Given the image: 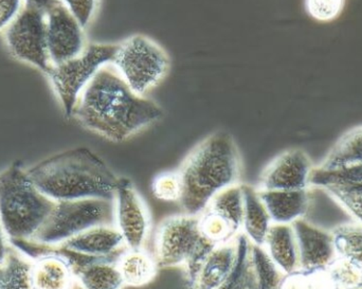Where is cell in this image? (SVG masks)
I'll use <instances>...</instances> for the list:
<instances>
[{
  "instance_id": "74e56055",
  "label": "cell",
  "mask_w": 362,
  "mask_h": 289,
  "mask_svg": "<svg viewBox=\"0 0 362 289\" xmlns=\"http://www.w3.org/2000/svg\"><path fill=\"white\" fill-rule=\"evenodd\" d=\"M25 6L38 8V10L42 11V12H47L53 6L59 4L61 0H25Z\"/></svg>"
},
{
  "instance_id": "5b68a950",
  "label": "cell",
  "mask_w": 362,
  "mask_h": 289,
  "mask_svg": "<svg viewBox=\"0 0 362 289\" xmlns=\"http://www.w3.org/2000/svg\"><path fill=\"white\" fill-rule=\"evenodd\" d=\"M154 246L158 267H183L187 288L206 254L215 247L202 237L199 214L187 213L165 218L157 227Z\"/></svg>"
},
{
  "instance_id": "8fae6325",
  "label": "cell",
  "mask_w": 362,
  "mask_h": 289,
  "mask_svg": "<svg viewBox=\"0 0 362 289\" xmlns=\"http://www.w3.org/2000/svg\"><path fill=\"white\" fill-rule=\"evenodd\" d=\"M45 13L47 45L52 66L80 55L89 42L82 23L62 2Z\"/></svg>"
},
{
  "instance_id": "1f68e13d",
  "label": "cell",
  "mask_w": 362,
  "mask_h": 289,
  "mask_svg": "<svg viewBox=\"0 0 362 289\" xmlns=\"http://www.w3.org/2000/svg\"><path fill=\"white\" fill-rule=\"evenodd\" d=\"M334 182H362V163L334 171L313 170L310 186L321 187Z\"/></svg>"
},
{
  "instance_id": "30bf717a",
  "label": "cell",
  "mask_w": 362,
  "mask_h": 289,
  "mask_svg": "<svg viewBox=\"0 0 362 289\" xmlns=\"http://www.w3.org/2000/svg\"><path fill=\"white\" fill-rule=\"evenodd\" d=\"M115 226L129 249H144L150 232L146 204L129 178L119 177L114 197Z\"/></svg>"
},
{
  "instance_id": "f1b7e54d",
  "label": "cell",
  "mask_w": 362,
  "mask_h": 289,
  "mask_svg": "<svg viewBox=\"0 0 362 289\" xmlns=\"http://www.w3.org/2000/svg\"><path fill=\"white\" fill-rule=\"evenodd\" d=\"M281 289H334L327 271H304L284 275Z\"/></svg>"
},
{
  "instance_id": "44dd1931",
  "label": "cell",
  "mask_w": 362,
  "mask_h": 289,
  "mask_svg": "<svg viewBox=\"0 0 362 289\" xmlns=\"http://www.w3.org/2000/svg\"><path fill=\"white\" fill-rule=\"evenodd\" d=\"M125 286L141 288L156 278L158 264L156 259L146 249H129L121 252L117 260Z\"/></svg>"
},
{
  "instance_id": "4316f807",
  "label": "cell",
  "mask_w": 362,
  "mask_h": 289,
  "mask_svg": "<svg viewBox=\"0 0 362 289\" xmlns=\"http://www.w3.org/2000/svg\"><path fill=\"white\" fill-rule=\"evenodd\" d=\"M206 208L221 214L234 226L242 230L243 193L240 184L229 187V188L217 193Z\"/></svg>"
},
{
  "instance_id": "9a60e30c",
  "label": "cell",
  "mask_w": 362,
  "mask_h": 289,
  "mask_svg": "<svg viewBox=\"0 0 362 289\" xmlns=\"http://www.w3.org/2000/svg\"><path fill=\"white\" fill-rule=\"evenodd\" d=\"M53 248L66 256L74 269L76 283L81 289H123L125 284L117 265L116 259L93 258ZM117 256V254H116Z\"/></svg>"
},
{
  "instance_id": "8992f818",
  "label": "cell",
  "mask_w": 362,
  "mask_h": 289,
  "mask_svg": "<svg viewBox=\"0 0 362 289\" xmlns=\"http://www.w3.org/2000/svg\"><path fill=\"white\" fill-rule=\"evenodd\" d=\"M112 65L135 93L148 95L168 78L172 59L156 40L136 33L117 42Z\"/></svg>"
},
{
  "instance_id": "9c48e42d",
  "label": "cell",
  "mask_w": 362,
  "mask_h": 289,
  "mask_svg": "<svg viewBox=\"0 0 362 289\" xmlns=\"http://www.w3.org/2000/svg\"><path fill=\"white\" fill-rule=\"evenodd\" d=\"M4 42L14 59L48 73L52 67L46 36V13L25 6L4 32Z\"/></svg>"
},
{
  "instance_id": "2e32d148",
  "label": "cell",
  "mask_w": 362,
  "mask_h": 289,
  "mask_svg": "<svg viewBox=\"0 0 362 289\" xmlns=\"http://www.w3.org/2000/svg\"><path fill=\"white\" fill-rule=\"evenodd\" d=\"M123 247H127V244L118 228L115 225H101L71 237L55 248L81 256L107 258L121 254Z\"/></svg>"
},
{
  "instance_id": "e0dca14e",
  "label": "cell",
  "mask_w": 362,
  "mask_h": 289,
  "mask_svg": "<svg viewBox=\"0 0 362 289\" xmlns=\"http://www.w3.org/2000/svg\"><path fill=\"white\" fill-rule=\"evenodd\" d=\"M238 258V237L210 250L189 289H217L227 279Z\"/></svg>"
},
{
  "instance_id": "836d02e7",
  "label": "cell",
  "mask_w": 362,
  "mask_h": 289,
  "mask_svg": "<svg viewBox=\"0 0 362 289\" xmlns=\"http://www.w3.org/2000/svg\"><path fill=\"white\" fill-rule=\"evenodd\" d=\"M346 0H304L306 12L315 20L329 23L344 12Z\"/></svg>"
},
{
  "instance_id": "484cf974",
  "label": "cell",
  "mask_w": 362,
  "mask_h": 289,
  "mask_svg": "<svg viewBox=\"0 0 362 289\" xmlns=\"http://www.w3.org/2000/svg\"><path fill=\"white\" fill-rule=\"evenodd\" d=\"M321 189L362 225V182H334Z\"/></svg>"
},
{
  "instance_id": "d6986e66",
  "label": "cell",
  "mask_w": 362,
  "mask_h": 289,
  "mask_svg": "<svg viewBox=\"0 0 362 289\" xmlns=\"http://www.w3.org/2000/svg\"><path fill=\"white\" fill-rule=\"evenodd\" d=\"M263 248L272 263L284 275L299 269V254L293 225L272 224Z\"/></svg>"
},
{
  "instance_id": "8d00e7d4",
  "label": "cell",
  "mask_w": 362,
  "mask_h": 289,
  "mask_svg": "<svg viewBox=\"0 0 362 289\" xmlns=\"http://www.w3.org/2000/svg\"><path fill=\"white\" fill-rule=\"evenodd\" d=\"M238 289H259L255 269H253L252 262H251V256L250 263H249L248 269H247L246 273H245L244 279H243L242 283Z\"/></svg>"
},
{
  "instance_id": "ab89813d",
  "label": "cell",
  "mask_w": 362,
  "mask_h": 289,
  "mask_svg": "<svg viewBox=\"0 0 362 289\" xmlns=\"http://www.w3.org/2000/svg\"><path fill=\"white\" fill-rule=\"evenodd\" d=\"M354 289H362V277L361 281H359L358 283H357V285L355 286Z\"/></svg>"
},
{
  "instance_id": "83f0119b",
  "label": "cell",
  "mask_w": 362,
  "mask_h": 289,
  "mask_svg": "<svg viewBox=\"0 0 362 289\" xmlns=\"http://www.w3.org/2000/svg\"><path fill=\"white\" fill-rule=\"evenodd\" d=\"M250 256L259 289H281L284 273L272 263L264 248L251 244Z\"/></svg>"
},
{
  "instance_id": "ac0fdd59",
  "label": "cell",
  "mask_w": 362,
  "mask_h": 289,
  "mask_svg": "<svg viewBox=\"0 0 362 289\" xmlns=\"http://www.w3.org/2000/svg\"><path fill=\"white\" fill-rule=\"evenodd\" d=\"M272 224H293L304 218L310 208V191L257 190Z\"/></svg>"
},
{
  "instance_id": "e575fe53",
  "label": "cell",
  "mask_w": 362,
  "mask_h": 289,
  "mask_svg": "<svg viewBox=\"0 0 362 289\" xmlns=\"http://www.w3.org/2000/svg\"><path fill=\"white\" fill-rule=\"evenodd\" d=\"M102 0H61L62 4L76 17L86 29L95 21L101 8Z\"/></svg>"
},
{
  "instance_id": "7402d4cb",
  "label": "cell",
  "mask_w": 362,
  "mask_h": 289,
  "mask_svg": "<svg viewBox=\"0 0 362 289\" xmlns=\"http://www.w3.org/2000/svg\"><path fill=\"white\" fill-rule=\"evenodd\" d=\"M362 163V125L344 133L315 169L334 171Z\"/></svg>"
},
{
  "instance_id": "52a82bcc",
  "label": "cell",
  "mask_w": 362,
  "mask_h": 289,
  "mask_svg": "<svg viewBox=\"0 0 362 289\" xmlns=\"http://www.w3.org/2000/svg\"><path fill=\"white\" fill-rule=\"evenodd\" d=\"M114 224V201L95 199L55 201L48 218L29 242L57 247L93 227Z\"/></svg>"
},
{
  "instance_id": "603a6c76",
  "label": "cell",
  "mask_w": 362,
  "mask_h": 289,
  "mask_svg": "<svg viewBox=\"0 0 362 289\" xmlns=\"http://www.w3.org/2000/svg\"><path fill=\"white\" fill-rule=\"evenodd\" d=\"M32 266L30 256L10 246L6 259L0 263V289H33Z\"/></svg>"
},
{
  "instance_id": "4fadbf2b",
  "label": "cell",
  "mask_w": 362,
  "mask_h": 289,
  "mask_svg": "<svg viewBox=\"0 0 362 289\" xmlns=\"http://www.w3.org/2000/svg\"><path fill=\"white\" fill-rule=\"evenodd\" d=\"M310 156L300 148L285 151L264 169L257 190H308L314 170Z\"/></svg>"
},
{
  "instance_id": "ffe728a7",
  "label": "cell",
  "mask_w": 362,
  "mask_h": 289,
  "mask_svg": "<svg viewBox=\"0 0 362 289\" xmlns=\"http://www.w3.org/2000/svg\"><path fill=\"white\" fill-rule=\"evenodd\" d=\"M243 228L251 244L263 247L266 235L272 225L267 208L257 193V188L242 184Z\"/></svg>"
},
{
  "instance_id": "277c9868",
  "label": "cell",
  "mask_w": 362,
  "mask_h": 289,
  "mask_svg": "<svg viewBox=\"0 0 362 289\" xmlns=\"http://www.w3.org/2000/svg\"><path fill=\"white\" fill-rule=\"evenodd\" d=\"M54 205L32 184L21 163L0 173V220L10 241H31Z\"/></svg>"
},
{
  "instance_id": "f546056e",
  "label": "cell",
  "mask_w": 362,
  "mask_h": 289,
  "mask_svg": "<svg viewBox=\"0 0 362 289\" xmlns=\"http://www.w3.org/2000/svg\"><path fill=\"white\" fill-rule=\"evenodd\" d=\"M329 280L336 289H354L362 277V269L337 258L327 271Z\"/></svg>"
},
{
  "instance_id": "4dcf8cb0",
  "label": "cell",
  "mask_w": 362,
  "mask_h": 289,
  "mask_svg": "<svg viewBox=\"0 0 362 289\" xmlns=\"http://www.w3.org/2000/svg\"><path fill=\"white\" fill-rule=\"evenodd\" d=\"M251 243L244 233L238 235V258L233 269L217 289H238L250 263Z\"/></svg>"
},
{
  "instance_id": "5bb4252c",
  "label": "cell",
  "mask_w": 362,
  "mask_h": 289,
  "mask_svg": "<svg viewBox=\"0 0 362 289\" xmlns=\"http://www.w3.org/2000/svg\"><path fill=\"white\" fill-rule=\"evenodd\" d=\"M293 225L299 254V269L327 271L337 260L332 231L319 228L301 218Z\"/></svg>"
},
{
  "instance_id": "ba28073f",
  "label": "cell",
  "mask_w": 362,
  "mask_h": 289,
  "mask_svg": "<svg viewBox=\"0 0 362 289\" xmlns=\"http://www.w3.org/2000/svg\"><path fill=\"white\" fill-rule=\"evenodd\" d=\"M116 49L117 42H88L80 55L49 70V84L67 118H71L81 93L95 74L112 63Z\"/></svg>"
},
{
  "instance_id": "cb8c5ba5",
  "label": "cell",
  "mask_w": 362,
  "mask_h": 289,
  "mask_svg": "<svg viewBox=\"0 0 362 289\" xmlns=\"http://www.w3.org/2000/svg\"><path fill=\"white\" fill-rule=\"evenodd\" d=\"M332 235L338 258L362 269V225L357 222L339 225Z\"/></svg>"
},
{
  "instance_id": "7c38bea8",
  "label": "cell",
  "mask_w": 362,
  "mask_h": 289,
  "mask_svg": "<svg viewBox=\"0 0 362 289\" xmlns=\"http://www.w3.org/2000/svg\"><path fill=\"white\" fill-rule=\"evenodd\" d=\"M14 247L35 256L32 266L33 289H74L76 279L68 259L57 250L29 241H10Z\"/></svg>"
},
{
  "instance_id": "d590c367",
  "label": "cell",
  "mask_w": 362,
  "mask_h": 289,
  "mask_svg": "<svg viewBox=\"0 0 362 289\" xmlns=\"http://www.w3.org/2000/svg\"><path fill=\"white\" fill-rule=\"evenodd\" d=\"M25 6V0H0V33L8 29Z\"/></svg>"
},
{
  "instance_id": "f35d334b",
  "label": "cell",
  "mask_w": 362,
  "mask_h": 289,
  "mask_svg": "<svg viewBox=\"0 0 362 289\" xmlns=\"http://www.w3.org/2000/svg\"><path fill=\"white\" fill-rule=\"evenodd\" d=\"M10 246V240H8L4 226H2L1 220H0V263L4 262L6 259Z\"/></svg>"
},
{
  "instance_id": "6da1fadb",
  "label": "cell",
  "mask_w": 362,
  "mask_h": 289,
  "mask_svg": "<svg viewBox=\"0 0 362 289\" xmlns=\"http://www.w3.org/2000/svg\"><path fill=\"white\" fill-rule=\"evenodd\" d=\"M163 116L157 102L135 93L108 64L81 93L71 118L104 139L123 142L159 122Z\"/></svg>"
},
{
  "instance_id": "d4e9b609",
  "label": "cell",
  "mask_w": 362,
  "mask_h": 289,
  "mask_svg": "<svg viewBox=\"0 0 362 289\" xmlns=\"http://www.w3.org/2000/svg\"><path fill=\"white\" fill-rule=\"evenodd\" d=\"M199 227L202 237L214 246L228 243L240 235V229L221 214L206 208L199 214Z\"/></svg>"
},
{
  "instance_id": "d6a6232c",
  "label": "cell",
  "mask_w": 362,
  "mask_h": 289,
  "mask_svg": "<svg viewBox=\"0 0 362 289\" xmlns=\"http://www.w3.org/2000/svg\"><path fill=\"white\" fill-rule=\"evenodd\" d=\"M153 195L165 201H180L181 180L178 171L163 172L153 179Z\"/></svg>"
},
{
  "instance_id": "7a4b0ae2",
  "label": "cell",
  "mask_w": 362,
  "mask_h": 289,
  "mask_svg": "<svg viewBox=\"0 0 362 289\" xmlns=\"http://www.w3.org/2000/svg\"><path fill=\"white\" fill-rule=\"evenodd\" d=\"M177 171L181 209L198 216L217 193L240 184L242 157L229 133L215 131L189 151Z\"/></svg>"
},
{
  "instance_id": "3957f363",
  "label": "cell",
  "mask_w": 362,
  "mask_h": 289,
  "mask_svg": "<svg viewBox=\"0 0 362 289\" xmlns=\"http://www.w3.org/2000/svg\"><path fill=\"white\" fill-rule=\"evenodd\" d=\"M25 172L32 184L54 201H112L119 179L103 159L86 148L53 155Z\"/></svg>"
}]
</instances>
